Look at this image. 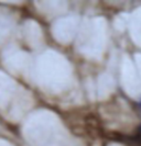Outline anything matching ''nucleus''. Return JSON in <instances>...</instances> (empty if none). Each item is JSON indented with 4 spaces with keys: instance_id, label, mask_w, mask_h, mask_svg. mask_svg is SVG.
Returning <instances> with one entry per match:
<instances>
[{
    "instance_id": "f257e3e1",
    "label": "nucleus",
    "mask_w": 141,
    "mask_h": 146,
    "mask_svg": "<svg viewBox=\"0 0 141 146\" xmlns=\"http://www.w3.org/2000/svg\"><path fill=\"white\" fill-rule=\"evenodd\" d=\"M138 133H139V136H140V139H141V125L139 126V129H138Z\"/></svg>"
},
{
    "instance_id": "f03ea898",
    "label": "nucleus",
    "mask_w": 141,
    "mask_h": 146,
    "mask_svg": "<svg viewBox=\"0 0 141 146\" xmlns=\"http://www.w3.org/2000/svg\"><path fill=\"white\" fill-rule=\"evenodd\" d=\"M138 107H139V108L141 109V100L139 101V102H138Z\"/></svg>"
}]
</instances>
